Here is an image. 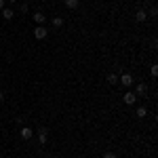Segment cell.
I'll return each instance as SVG.
<instances>
[{
    "mask_svg": "<svg viewBox=\"0 0 158 158\" xmlns=\"http://www.w3.org/2000/svg\"><path fill=\"white\" fill-rule=\"evenodd\" d=\"M118 85H122L124 89H129V86H133L135 85V78H133V74H120L118 76Z\"/></svg>",
    "mask_w": 158,
    "mask_h": 158,
    "instance_id": "1",
    "label": "cell"
},
{
    "mask_svg": "<svg viewBox=\"0 0 158 158\" xmlns=\"http://www.w3.org/2000/svg\"><path fill=\"white\" fill-rule=\"evenodd\" d=\"M47 36H49V30H47L44 25H36V27H34V38H36V40H44Z\"/></svg>",
    "mask_w": 158,
    "mask_h": 158,
    "instance_id": "2",
    "label": "cell"
},
{
    "mask_svg": "<svg viewBox=\"0 0 158 158\" xmlns=\"http://www.w3.org/2000/svg\"><path fill=\"white\" fill-rule=\"evenodd\" d=\"M19 137L25 139V141H30V139L34 137V129H32V127H21V129H19Z\"/></svg>",
    "mask_w": 158,
    "mask_h": 158,
    "instance_id": "3",
    "label": "cell"
},
{
    "mask_svg": "<svg viewBox=\"0 0 158 158\" xmlns=\"http://www.w3.org/2000/svg\"><path fill=\"white\" fill-rule=\"evenodd\" d=\"M122 101H124L127 106H135V103H137V95H135L133 91H127V93L122 95Z\"/></svg>",
    "mask_w": 158,
    "mask_h": 158,
    "instance_id": "4",
    "label": "cell"
},
{
    "mask_svg": "<svg viewBox=\"0 0 158 158\" xmlns=\"http://www.w3.org/2000/svg\"><path fill=\"white\" fill-rule=\"evenodd\" d=\"M36 137H38V143H42V146H44V143L49 141V131L42 127V129H38V131H36Z\"/></svg>",
    "mask_w": 158,
    "mask_h": 158,
    "instance_id": "5",
    "label": "cell"
},
{
    "mask_svg": "<svg viewBox=\"0 0 158 158\" xmlns=\"http://www.w3.org/2000/svg\"><path fill=\"white\" fill-rule=\"evenodd\" d=\"M146 93H148V85L146 82H137V85H135V95H137V99L143 97Z\"/></svg>",
    "mask_w": 158,
    "mask_h": 158,
    "instance_id": "6",
    "label": "cell"
},
{
    "mask_svg": "<svg viewBox=\"0 0 158 158\" xmlns=\"http://www.w3.org/2000/svg\"><path fill=\"white\" fill-rule=\"evenodd\" d=\"M0 15H2V19H6V21H11L13 17H15V11H13L11 6H4V9L0 11Z\"/></svg>",
    "mask_w": 158,
    "mask_h": 158,
    "instance_id": "7",
    "label": "cell"
},
{
    "mask_svg": "<svg viewBox=\"0 0 158 158\" xmlns=\"http://www.w3.org/2000/svg\"><path fill=\"white\" fill-rule=\"evenodd\" d=\"M135 19H137L139 23H143V21L148 19V11L146 9H137V11H135Z\"/></svg>",
    "mask_w": 158,
    "mask_h": 158,
    "instance_id": "8",
    "label": "cell"
},
{
    "mask_svg": "<svg viewBox=\"0 0 158 158\" xmlns=\"http://www.w3.org/2000/svg\"><path fill=\"white\" fill-rule=\"evenodd\" d=\"M34 21H36L38 25H44V21H47V15L42 11H38V13H34Z\"/></svg>",
    "mask_w": 158,
    "mask_h": 158,
    "instance_id": "9",
    "label": "cell"
},
{
    "mask_svg": "<svg viewBox=\"0 0 158 158\" xmlns=\"http://www.w3.org/2000/svg\"><path fill=\"white\" fill-rule=\"evenodd\" d=\"M78 4H80V0H65V6H68L70 11H76Z\"/></svg>",
    "mask_w": 158,
    "mask_h": 158,
    "instance_id": "10",
    "label": "cell"
},
{
    "mask_svg": "<svg viewBox=\"0 0 158 158\" xmlns=\"http://www.w3.org/2000/svg\"><path fill=\"white\" fill-rule=\"evenodd\" d=\"M108 82H110L112 86H116V85H118V74H114V72L108 74Z\"/></svg>",
    "mask_w": 158,
    "mask_h": 158,
    "instance_id": "11",
    "label": "cell"
},
{
    "mask_svg": "<svg viewBox=\"0 0 158 158\" xmlns=\"http://www.w3.org/2000/svg\"><path fill=\"white\" fill-rule=\"evenodd\" d=\"M135 116H137V118H146V116H148V110L146 108H137Z\"/></svg>",
    "mask_w": 158,
    "mask_h": 158,
    "instance_id": "12",
    "label": "cell"
},
{
    "mask_svg": "<svg viewBox=\"0 0 158 158\" xmlns=\"http://www.w3.org/2000/svg\"><path fill=\"white\" fill-rule=\"evenodd\" d=\"M61 25H63V17H59V15L53 17V27H61Z\"/></svg>",
    "mask_w": 158,
    "mask_h": 158,
    "instance_id": "13",
    "label": "cell"
},
{
    "mask_svg": "<svg viewBox=\"0 0 158 158\" xmlns=\"http://www.w3.org/2000/svg\"><path fill=\"white\" fill-rule=\"evenodd\" d=\"M27 9H30L27 2H21V4H19V13H27Z\"/></svg>",
    "mask_w": 158,
    "mask_h": 158,
    "instance_id": "14",
    "label": "cell"
},
{
    "mask_svg": "<svg viewBox=\"0 0 158 158\" xmlns=\"http://www.w3.org/2000/svg\"><path fill=\"white\" fill-rule=\"evenodd\" d=\"M150 74H152V78H156L158 76V65H152V68H150Z\"/></svg>",
    "mask_w": 158,
    "mask_h": 158,
    "instance_id": "15",
    "label": "cell"
},
{
    "mask_svg": "<svg viewBox=\"0 0 158 158\" xmlns=\"http://www.w3.org/2000/svg\"><path fill=\"white\" fill-rule=\"evenodd\" d=\"M103 158H116V154H114V152H106V154H103Z\"/></svg>",
    "mask_w": 158,
    "mask_h": 158,
    "instance_id": "16",
    "label": "cell"
},
{
    "mask_svg": "<svg viewBox=\"0 0 158 158\" xmlns=\"http://www.w3.org/2000/svg\"><path fill=\"white\" fill-rule=\"evenodd\" d=\"M4 4H6V0H0V11L4 9Z\"/></svg>",
    "mask_w": 158,
    "mask_h": 158,
    "instance_id": "17",
    "label": "cell"
},
{
    "mask_svg": "<svg viewBox=\"0 0 158 158\" xmlns=\"http://www.w3.org/2000/svg\"><path fill=\"white\" fill-rule=\"evenodd\" d=\"M2 99H4V93H2V91H0V101H2Z\"/></svg>",
    "mask_w": 158,
    "mask_h": 158,
    "instance_id": "18",
    "label": "cell"
},
{
    "mask_svg": "<svg viewBox=\"0 0 158 158\" xmlns=\"http://www.w3.org/2000/svg\"><path fill=\"white\" fill-rule=\"evenodd\" d=\"M6 2H11V4H13V2H17V0H6Z\"/></svg>",
    "mask_w": 158,
    "mask_h": 158,
    "instance_id": "19",
    "label": "cell"
}]
</instances>
